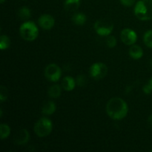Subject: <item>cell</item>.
Masks as SVG:
<instances>
[{
  "label": "cell",
  "instance_id": "6da1fadb",
  "mask_svg": "<svg viewBox=\"0 0 152 152\" xmlns=\"http://www.w3.org/2000/svg\"><path fill=\"white\" fill-rule=\"evenodd\" d=\"M129 111L127 103L122 98H111L106 105V112L111 119L120 120L126 117Z\"/></svg>",
  "mask_w": 152,
  "mask_h": 152
},
{
  "label": "cell",
  "instance_id": "7a4b0ae2",
  "mask_svg": "<svg viewBox=\"0 0 152 152\" xmlns=\"http://www.w3.org/2000/svg\"><path fill=\"white\" fill-rule=\"evenodd\" d=\"M137 17L142 21L152 19V0H140L137 1L134 7Z\"/></svg>",
  "mask_w": 152,
  "mask_h": 152
},
{
  "label": "cell",
  "instance_id": "3957f363",
  "mask_svg": "<svg viewBox=\"0 0 152 152\" xmlns=\"http://www.w3.org/2000/svg\"><path fill=\"white\" fill-rule=\"evenodd\" d=\"M21 37L26 41H34L39 35V29L32 21H28L22 24L19 28Z\"/></svg>",
  "mask_w": 152,
  "mask_h": 152
},
{
  "label": "cell",
  "instance_id": "277c9868",
  "mask_svg": "<svg viewBox=\"0 0 152 152\" xmlns=\"http://www.w3.org/2000/svg\"><path fill=\"white\" fill-rule=\"evenodd\" d=\"M53 130V124L49 119L42 117L36 123L34 126V132L39 137H47Z\"/></svg>",
  "mask_w": 152,
  "mask_h": 152
},
{
  "label": "cell",
  "instance_id": "5b68a950",
  "mask_svg": "<svg viewBox=\"0 0 152 152\" xmlns=\"http://www.w3.org/2000/svg\"><path fill=\"white\" fill-rule=\"evenodd\" d=\"M94 29L98 35L107 37L112 32L114 25L107 19H99L95 22Z\"/></svg>",
  "mask_w": 152,
  "mask_h": 152
},
{
  "label": "cell",
  "instance_id": "8992f818",
  "mask_svg": "<svg viewBox=\"0 0 152 152\" xmlns=\"http://www.w3.org/2000/svg\"><path fill=\"white\" fill-rule=\"evenodd\" d=\"M90 74L95 80H100L105 77L108 73V68L102 62L93 64L90 68Z\"/></svg>",
  "mask_w": 152,
  "mask_h": 152
},
{
  "label": "cell",
  "instance_id": "52a82bcc",
  "mask_svg": "<svg viewBox=\"0 0 152 152\" xmlns=\"http://www.w3.org/2000/svg\"><path fill=\"white\" fill-rule=\"evenodd\" d=\"M62 75L61 68L57 65L51 63L48 65L45 70V76L51 82H57Z\"/></svg>",
  "mask_w": 152,
  "mask_h": 152
},
{
  "label": "cell",
  "instance_id": "ba28073f",
  "mask_svg": "<svg viewBox=\"0 0 152 152\" xmlns=\"http://www.w3.org/2000/svg\"><path fill=\"white\" fill-rule=\"evenodd\" d=\"M121 39L122 42L126 45H132L134 44L137 39V34L129 28L123 29L121 32Z\"/></svg>",
  "mask_w": 152,
  "mask_h": 152
},
{
  "label": "cell",
  "instance_id": "9c48e42d",
  "mask_svg": "<svg viewBox=\"0 0 152 152\" xmlns=\"http://www.w3.org/2000/svg\"><path fill=\"white\" fill-rule=\"evenodd\" d=\"M38 22L42 28L45 30H50L54 26L55 19L50 15L43 14L39 18Z\"/></svg>",
  "mask_w": 152,
  "mask_h": 152
},
{
  "label": "cell",
  "instance_id": "30bf717a",
  "mask_svg": "<svg viewBox=\"0 0 152 152\" xmlns=\"http://www.w3.org/2000/svg\"><path fill=\"white\" fill-rule=\"evenodd\" d=\"M30 139L29 132L27 129H22L16 133L14 137V142L17 145H25L28 142Z\"/></svg>",
  "mask_w": 152,
  "mask_h": 152
},
{
  "label": "cell",
  "instance_id": "8fae6325",
  "mask_svg": "<svg viewBox=\"0 0 152 152\" xmlns=\"http://www.w3.org/2000/svg\"><path fill=\"white\" fill-rule=\"evenodd\" d=\"M62 86L64 90L67 91H71L74 90L75 88L76 82L74 78L68 76V77H64L62 80Z\"/></svg>",
  "mask_w": 152,
  "mask_h": 152
},
{
  "label": "cell",
  "instance_id": "7c38bea8",
  "mask_svg": "<svg viewBox=\"0 0 152 152\" xmlns=\"http://www.w3.org/2000/svg\"><path fill=\"white\" fill-rule=\"evenodd\" d=\"M56 105L53 101H48L42 105V113L45 115H51L56 111Z\"/></svg>",
  "mask_w": 152,
  "mask_h": 152
},
{
  "label": "cell",
  "instance_id": "4fadbf2b",
  "mask_svg": "<svg viewBox=\"0 0 152 152\" xmlns=\"http://www.w3.org/2000/svg\"><path fill=\"white\" fill-rule=\"evenodd\" d=\"M129 55L134 59H139L143 55V50L140 46L134 45H132L129 49Z\"/></svg>",
  "mask_w": 152,
  "mask_h": 152
},
{
  "label": "cell",
  "instance_id": "5bb4252c",
  "mask_svg": "<svg viewBox=\"0 0 152 152\" xmlns=\"http://www.w3.org/2000/svg\"><path fill=\"white\" fill-rule=\"evenodd\" d=\"M80 5V0H65L64 7L65 10L68 12L75 11Z\"/></svg>",
  "mask_w": 152,
  "mask_h": 152
},
{
  "label": "cell",
  "instance_id": "9a60e30c",
  "mask_svg": "<svg viewBox=\"0 0 152 152\" xmlns=\"http://www.w3.org/2000/svg\"><path fill=\"white\" fill-rule=\"evenodd\" d=\"M48 95L50 97L56 98L59 97L61 95V88L59 85H53V86H50L48 89Z\"/></svg>",
  "mask_w": 152,
  "mask_h": 152
},
{
  "label": "cell",
  "instance_id": "2e32d148",
  "mask_svg": "<svg viewBox=\"0 0 152 152\" xmlns=\"http://www.w3.org/2000/svg\"><path fill=\"white\" fill-rule=\"evenodd\" d=\"M86 16L84 13H77L73 16L72 21L74 24L77 25H83L86 22Z\"/></svg>",
  "mask_w": 152,
  "mask_h": 152
},
{
  "label": "cell",
  "instance_id": "e0dca14e",
  "mask_svg": "<svg viewBox=\"0 0 152 152\" xmlns=\"http://www.w3.org/2000/svg\"><path fill=\"white\" fill-rule=\"evenodd\" d=\"M10 134V128L5 123H2L0 126V137L1 140L6 139Z\"/></svg>",
  "mask_w": 152,
  "mask_h": 152
},
{
  "label": "cell",
  "instance_id": "ac0fdd59",
  "mask_svg": "<svg viewBox=\"0 0 152 152\" xmlns=\"http://www.w3.org/2000/svg\"><path fill=\"white\" fill-rule=\"evenodd\" d=\"M18 15H19V17L21 19H23V20L24 19H28L31 17V10L27 7H22L19 10Z\"/></svg>",
  "mask_w": 152,
  "mask_h": 152
},
{
  "label": "cell",
  "instance_id": "d6986e66",
  "mask_svg": "<svg viewBox=\"0 0 152 152\" xmlns=\"http://www.w3.org/2000/svg\"><path fill=\"white\" fill-rule=\"evenodd\" d=\"M10 40L6 35H1L0 37V48L1 50H5L10 47Z\"/></svg>",
  "mask_w": 152,
  "mask_h": 152
},
{
  "label": "cell",
  "instance_id": "ffe728a7",
  "mask_svg": "<svg viewBox=\"0 0 152 152\" xmlns=\"http://www.w3.org/2000/svg\"><path fill=\"white\" fill-rule=\"evenodd\" d=\"M143 41L145 45L152 48V30L146 31L144 34Z\"/></svg>",
  "mask_w": 152,
  "mask_h": 152
},
{
  "label": "cell",
  "instance_id": "44dd1931",
  "mask_svg": "<svg viewBox=\"0 0 152 152\" xmlns=\"http://www.w3.org/2000/svg\"><path fill=\"white\" fill-rule=\"evenodd\" d=\"M7 89L6 88L5 86H1V88H0V100L1 102H4L7 99Z\"/></svg>",
  "mask_w": 152,
  "mask_h": 152
},
{
  "label": "cell",
  "instance_id": "7402d4cb",
  "mask_svg": "<svg viewBox=\"0 0 152 152\" xmlns=\"http://www.w3.org/2000/svg\"><path fill=\"white\" fill-rule=\"evenodd\" d=\"M107 45L109 48H114L116 45H117V39H116L115 37L114 36H110L107 38L106 40Z\"/></svg>",
  "mask_w": 152,
  "mask_h": 152
},
{
  "label": "cell",
  "instance_id": "603a6c76",
  "mask_svg": "<svg viewBox=\"0 0 152 152\" xmlns=\"http://www.w3.org/2000/svg\"><path fill=\"white\" fill-rule=\"evenodd\" d=\"M77 82L79 86H80V87H83V86H86V77H85L84 75H83V74H80V75H79L78 77H77Z\"/></svg>",
  "mask_w": 152,
  "mask_h": 152
},
{
  "label": "cell",
  "instance_id": "cb8c5ba5",
  "mask_svg": "<svg viewBox=\"0 0 152 152\" xmlns=\"http://www.w3.org/2000/svg\"><path fill=\"white\" fill-rule=\"evenodd\" d=\"M120 1L123 5L127 6V7H130V6H132L134 4L136 0H120Z\"/></svg>",
  "mask_w": 152,
  "mask_h": 152
},
{
  "label": "cell",
  "instance_id": "d4e9b609",
  "mask_svg": "<svg viewBox=\"0 0 152 152\" xmlns=\"http://www.w3.org/2000/svg\"><path fill=\"white\" fill-rule=\"evenodd\" d=\"M143 91H144V93L145 94H151L152 90L151 89V88L148 86V85L146 84V85H145V86H144Z\"/></svg>",
  "mask_w": 152,
  "mask_h": 152
},
{
  "label": "cell",
  "instance_id": "484cf974",
  "mask_svg": "<svg viewBox=\"0 0 152 152\" xmlns=\"http://www.w3.org/2000/svg\"><path fill=\"white\" fill-rule=\"evenodd\" d=\"M148 126H149L150 127H151L152 129V114H151V115H150L149 117H148Z\"/></svg>",
  "mask_w": 152,
  "mask_h": 152
},
{
  "label": "cell",
  "instance_id": "4316f807",
  "mask_svg": "<svg viewBox=\"0 0 152 152\" xmlns=\"http://www.w3.org/2000/svg\"><path fill=\"white\" fill-rule=\"evenodd\" d=\"M148 86H149V87L151 88V89L152 90V77H151V79H150L149 81H148Z\"/></svg>",
  "mask_w": 152,
  "mask_h": 152
},
{
  "label": "cell",
  "instance_id": "83f0119b",
  "mask_svg": "<svg viewBox=\"0 0 152 152\" xmlns=\"http://www.w3.org/2000/svg\"><path fill=\"white\" fill-rule=\"evenodd\" d=\"M150 66H151V68H152V58L151 59V60H150Z\"/></svg>",
  "mask_w": 152,
  "mask_h": 152
},
{
  "label": "cell",
  "instance_id": "f1b7e54d",
  "mask_svg": "<svg viewBox=\"0 0 152 152\" xmlns=\"http://www.w3.org/2000/svg\"><path fill=\"white\" fill-rule=\"evenodd\" d=\"M4 1H5V0H0V2H1V3H4Z\"/></svg>",
  "mask_w": 152,
  "mask_h": 152
},
{
  "label": "cell",
  "instance_id": "f546056e",
  "mask_svg": "<svg viewBox=\"0 0 152 152\" xmlns=\"http://www.w3.org/2000/svg\"><path fill=\"white\" fill-rule=\"evenodd\" d=\"M151 152H152V149H151Z\"/></svg>",
  "mask_w": 152,
  "mask_h": 152
},
{
  "label": "cell",
  "instance_id": "4dcf8cb0",
  "mask_svg": "<svg viewBox=\"0 0 152 152\" xmlns=\"http://www.w3.org/2000/svg\"><path fill=\"white\" fill-rule=\"evenodd\" d=\"M23 1H25V0H23Z\"/></svg>",
  "mask_w": 152,
  "mask_h": 152
}]
</instances>
